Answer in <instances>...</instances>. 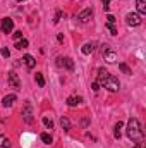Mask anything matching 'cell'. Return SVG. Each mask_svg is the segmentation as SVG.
<instances>
[{
    "label": "cell",
    "mask_w": 146,
    "mask_h": 148,
    "mask_svg": "<svg viewBox=\"0 0 146 148\" xmlns=\"http://www.w3.org/2000/svg\"><path fill=\"white\" fill-rule=\"evenodd\" d=\"M143 136V131H141V126H139V121L131 117L129 122H127V138L131 141H136Z\"/></svg>",
    "instance_id": "obj_1"
},
{
    "label": "cell",
    "mask_w": 146,
    "mask_h": 148,
    "mask_svg": "<svg viewBox=\"0 0 146 148\" xmlns=\"http://www.w3.org/2000/svg\"><path fill=\"white\" fill-rule=\"evenodd\" d=\"M102 86H105L108 91H119V88H120V83H119V79H117L115 76H112V74H110L108 77L105 79V83H103Z\"/></svg>",
    "instance_id": "obj_2"
},
{
    "label": "cell",
    "mask_w": 146,
    "mask_h": 148,
    "mask_svg": "<svg viewBox=\"0 0 146 148\" xmlns=\"http://www.w3.org/2000/svg\"><path fill=\"white\" fill-rule=\"evenodd\" d=\"M126 23H127V26H139L141 24V16L138 12H129L126 16Z\"/></svg>",
    "instance_id": "obj_3"
},
{
    "label": "cell",
    "mask_w": 146,
    "mask_h": 148,
    "mask_svg": "<svg viewBox=\"0 0 146 148\" xmlns=\"http://www.w3.org/2000/svg\"><path fill=\"white\" fill-rule=\"evenodd\" d=\"M57 66L59 67H65L67 71H74V60L69 57H59L57 59Z\"/></svg>",
    "instance_id": "obj_4"
},
{
    "label": "cell",
    "mask_w": 146,
    "mask_h": 148,
    "mask_svg": "<svg viewBox=\"0 0 146 148\" xmlns=\"http://www.w3.org/2000/svg\"><path fill=\"white\" fill-rule=\"evenodd\" d=\"M0 29L3 31V33H12V29H14V21L10 19V17H3L2 19V23H0Z\"/></svg>",
    "instance_id": "obj_5"
},
{
    "label": "cell",
    "mask_w": 146,
    "mask_h": 148,
    "mask_svg": "<svg viewBox=\"0 0 146 148\" xmlns=\"http://www.w3.org/2000/svg\"><path fill=\"white\" fill-rule=\"evenodd\" d=\"M91 17H93V10H91V9H84V10H81V12L77 14V21L83 23V24H86Z\"/></svg>",
    "instance_id": "obj_6"
},
{
    "label": "cell",
    "mask_w": 146,
    "mask_h": 148,
    "mask_svg": "<svg viewBox=\"0 0 146 148\" xmlns=\"http://www.w3.org/2000/svg\"><path fill=\"white\" fill-rule=\"evenodd\" d=\"M23 119H24V122H28V124L33 122V109H31V103H26V105H24V109H23Z\"/></svg>",
    "instance_id": "obj_7"
},
{
    "label": "cell",
    "mask_w": 146,
    "mask_h": 148,
    "mask_svg": "<svg viewBox=\"0 0 146 148\" xmlns=\"http://www.w3.org/2000/svg\"><path fill=\"white\" fill-rule=\"evenodd\" d=\"M9 84H10L12 88H16V90H21V81H19V76L14 73V71H10V73H9Z\"/></svg>",
    "instance_id": "obj_8"
},
{
    "label": "cell",
    "mask_w": 146,
    "mask_h": 148,
    "mask_svg": "<svg viewBox=\"0 0 146 148\" xmlns=\"http://www.w3.org/2000/svg\"><path fill=\"white\" fill-rule=\"evenodd\" d=\"M108 76H110V73L105 67H100V69H98V74H96V83H98V84H103Z\"/></svg>",
    "instance_id": "obj_9"
},
{
    "label": "cell",
    "mask_w": 146,
    "mask_h": 148,
    "mask_svg": "<svg viewBox=\"0 0 146 148\" xmlns=\"http://www.w3.org/2000/svg\"><path fill=\"white\" fill-rule=\"evenodd\" d=\"M103 59H105L108 64H115V62H117V53L112 52V50H107V52H103Z\"/></svg>",
    "instance_id": "obj_10"
},
{
    "label": "cell",
    "mask_w": 146,
    "mask_h": 148,
    "mask_svg": "<svg viewBox=\"0 0 146 148\" xmlns=\"http://www.w3.org/2000/svg\"><path fill=\"white\" fill-rule=\"evenodd\" d=\"M23 62L26 64L28 69H35V66H36V60H35L33 55H24V57H23Z\"/></svg>",
    "instance_id": "obj_11"
},
{
    "label": "cell",
    "mask_w": 146,
    "mask_h": 148,
    "mask_svg": "<svg viewBox=\"0 0 146 148\" xmlns=\"http://www.w3.org/2000/svg\"><path fill=\"white\" fill-rule=\"evenodd\" d=\"M16 100H17V97H16V95H5V97H3V100H2V105H3V107H12Z\"/></svg>",
    "instance_id": "obj_12"
},
{
    "label": "cell",
    "mask_w": 146,
    "mask_h": 148,
    "mask_svg": "<svg viewBox=\"0 0 146 148\" xmlns=\"http://www.w3.org/2000/svg\"><path fill=\"white\" fill-rule=\"evenodd\" d=\"M93 50H95V43H93V41H91V43H89V41H88V43H84V45H83V48H81V52H83L84 55H89Z\"/></svg>",
    "instance_id": "obj_13"
},
{
    "label": "cell",
    "mask_w": 146,
    "mask_h": 148,
    "mask_svg": "<svg viewBox=\"0 0 146 148\" xmlns=\"http://www.w3.org/2000/svg\"><path fill=\"white\" fill-rule=\"evenodd\" d=\"M81 102H83V98H81V97H76V95H72V97L67 98V105H69V107H76V105H79Z\"/></svg>",
    "instance_id": "obj_14"
},
{
    "label": "cell",
    "mask_w": 146,
    "mask_h": 148,
    "mask_svg": "<svg viewBox=\"0 0 146 148\" xmlns=\"http://www.w3.org/2000/svg\"><path fill=\"white\" fill-rule=\"evenodd\" d=\"M122 127H124V124L119 121L117 124H115V127H113V136L117 138V140H120V134H122Z\"/></svg>",
    "instance_id": "obj_15"
},
{
    "label": "cell",
    "mask_w": 146,
    "mask_h": 148,
    "mask_svg": "<svg viewBox=\"0 0 146 148\" xmlns=\"http://www.w3.org/2000/svg\"><path fill=\"white\" fill-rule=\"evenodd\" d=\"M136 7H138L139 16L141 14H146V0H136Z\"/></svg>",
    "instance_id": "obj_16"
},
{
    "label": "cell",
    "mask_w": 146,
    "mask_h": 148,
    "mask_svg": "<svg viewBox=\"0 0 146 148\" xmlns=\"http://www.w3.org/2000/svg\"><path fill=\"white\" fill-rule=\"evenodd\" d=\"M60 126H62L64 131H69L71 129V121L67 117H60Z\"/></svg>",
    "instance_id": "obj_17"
},
{
    "label": "cell",
    "mask_w": 146,
    "mask_h": 148,
    "mask_svg": "<svg viewBox=\"0 0 146 148\" xmlns=\"http://www.w3.org/2000/svg\"><path fill=\"white\" fill-rule=\"evenodd\" d=\"M0 148H10V141H9V138L3 136V134H0Z\"/></svg>",
    "instance_id": "obj_18"
},
{
    "label": "cell",
    "mask_w": 146,
    "mask_h": 148,
    "mask_svg": "<svg viewBox=\"0 0 146 148\" xmlns=\"http://www.w3.org/2000/svg\"><path fill=\"white\" fill-rule=\"evenodd\" d=\"M28 45H29V41L23 38V40H19V41L16 43V48H17V50H23V48H28Z\"/></svg>",
    "instance_id": "obj_19"
},
{
    "label": "cell",
    "mask_w": 146,
    "mask_h": 148,
    "mask_svg": "<svg viewBox=\"0 0 146 148\" xmlns=\"http://www.w3.org/2000/svg\"><path fill=\"white\" fill-rule=\"evenodd\" d=\"M43 126H45L46 129H52V127H53V121H52L48 115H45V117H43Z\"/></svg>",
    "instance_id": "obj_20"
},
{
    "label": "cell",
    "mask_w": 146,
    "mask_h": 148,
    "mask_svg": "<svg viewBox=\"0 0 146 148\" xmlns=\"http://www.w3.org/2000/svg\"><path fill=\"white\" fill-rule=\"evenodd\" d=\"M40 138H41V141H43L45 145H50V143H52V136H50L48 133H41Z\"/></svg>",
    "instance_id": "obj_21"
},
{
    "label": "cell",
    "mask_w": 146,
    "mask_h": 148,
    "mask_svg": "<svg viewBox=\"0 0 146 148\" xmlns=\"http://www.w3.org/2000/svg\"><path fill=\"white\" fill-rule=\"evenodd\" d=\"M35 77H36L38 86H40V88H43V86H45V77H43V74H41V73H36V76H35Z\"/></svg>",
    "instance_id": "obj_22"
},
{
    "label": "cell",
    "mask_w": 146,
    "mask_h": 148,
    "mask_svg": "<svg viewBox=\"0 0 146 148\" xmlns=\"http://www.w3.org/2000/svg\"><path fill=\"white\" fill-rule=\"evenodd\" d=\"M119 69H120L124 74H132V71L129 69V66H127V64H119Z\"/></svg>",
    "instance_id": "obj_23"
},
{
    "label": "cell",
    "mask_w": 146,
    "mask_h": 148,
    "mask_svg": "<svg viewBox=\"0 0 146 148\" xmlns=\"http://www.w3.org/2000/svg\"><path fill=\"white\" fill-rule=\"evenodd\" d=\"M107 29L110 31V35H113V36L117 35V29H115V26H113V24H110V23H107Z\"/></svg>",
    "instance_id": "obj_24"
},
{
    "label": "cell",
    "mask_w": 146,
    "mask_h": 148,
    "mask_svg": "<svg viewBox=\"0 0 146 148\" xmlns=\"http://www.w3.org/2000/svg\"><path fill=\"white\" fill-rule=\"evenodd\" d=\"M0 53H2V57H5V59H9V57H10V52H9V48H5V47L0 50Z\"/></svg>",
    "instance_id": "obj_25"
},
{
    "label": "cell",
    "mask_w": 146,
    "mask_h": 148,
    "mask_svg": "<svg viewBox=\"0 0 146 148\" xmlns=\"http://www.w3.org/2000/svg\"><path fill=\"white\" fill-rule=\"evenodd\" d=\"M60 17H62V10H57V14H55V19H53V23H59V21H60Z\"/></svg>",
    "instance_id": "obj_26"
},
{
    "label": "cell",
    "mask_w": 146,
    "mask_h": 148,
    "mask_svg": "<svg viewBox=\"0 0 146 148\" xmlns=\"http://www.w3.org/2000/svg\"><path fill=\"white\" fill-rule=\"evenodd\" d=\"M107 23H110V24H113V23H115V17H113L112 14H108V16H107Z\"/></svg>",
    "instance_id": "obj_27"
},
{
    "label": "cell",
    "mask_w": 146,
    "mask_h": 148,
    "mask_svg": "<svg viewBox=\"0 0 146 148\" xmlns=\"http://www.w3.org/2000/svg\"><path fill=\"white\" fill-rule=\"evenodd\" d=\"M102 2H103V9H105V10H108V9H110V5H108L110 0H102Z\"/></svg>",
    "instance_id": "obj_28"
},
{
    "label": "cell",
    "mask_w": 146,
    "mask_h": 148,
    "mask_svg": "<svg viewBox=\"0 0 146 148\" xmlns=\"http://www.w3.org/2000/svg\"><path fill=\"white\" fill-rule=\"evenodd\" d=\"M14 38H16V40H21V38H23V31H16V33H14Z\"/></svg>",
    "instance_id": "obj_29"
},
{
    "label": "cell",
    "mask_w": 146,
    "mask_h": 148,
    "mask_svg": "<svg viewBox=\"0 0 146 148\" xmlns=\"http://www.w3.org/2000/svg\"><path fill=\"white\" fill-rule=\"evenodd\" d=\"M91 88H93V91H98V90H100V84H98V83L95 81V83L91 84Z\"/></svg>",
    "instance_id": "obj_30"
},
{
    "label": "cell",
    "mask_w": 146,
    "mask_h": 148,
    "mask_svg": "<svg viewBox=\"0 0 146 148\" xmlns=\"http://www.w3.org/2000/svg\"><path fill=\"white\" fill-rule=\"evenodd\" d=\"M132 148H145V145H143V143H136Z\"/></svg>",
    "instance_id": "obj_31"
},
{
    "label": "cell",
    "mask_w": 146,
    "mask_h": 148,
    "mask_svg": "<svg viewBox=\"0 0 146 148\" xmlns=\"http://www.w3.org/2000/svg\"><path fill=\"white\" fill-rule=\"evenodd\" d=\"M57 40H59V41L62 43V41H64V35H59V36H57Z\"/></svg>",
    "instance_id": "obj_32"
},
{
    "label": "cell",
    "mask_w": 146,
    "mask_h": 148,
    "mask_svg": "<svg viewBox=\"0 0 146 148\" xmlns=\"http://www.w3.org/2000/svg\"><path fill=\"white\" fill-rule=\"evenodd\" d=\"M17 2H24V0H17Z\"/></svg>",
    "instance_id": "obj_33"
}]
</instances>
